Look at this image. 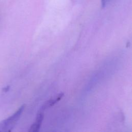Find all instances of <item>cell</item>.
<instances>
[{
  "label": "cell",
  "instance_id": "cell-1",
  "mask_svg": "<svg viewBox=\"0 0 132 132\" xmlns=\"http://www.w3.org/2000/svg\"><path fill=\"white\" fill-rule=\"evenodd\" d=\"M24 108L25 105H23L12 115L2 121L0 122V132H10L11 131L20 119Z\"/></svg>",
  "mask_w": 132,
  "mask_h": 132
},
{
  "label": "cell",
  "instance_id": "cell-4",
  "mask_svg": "<svg viewBox=\"0 0 132 132\" xmlns=\"http://www.w3.org/2000/svg\"><path fill=\"white\" fill-rule=\"evenodd\" d=\"M112 0H101V4L103 7H105L107 5H108Z\"/></svg>",
  "mask_w": 132,
  "mask_h": 132
},
{
  "label": "cell",
  "instance_id": "cell-3",
  "mask_svg": "<svg viewBox=\"0 0 132 132\" xmlns=\"http://www.w3.org/2000/svg\"><path fill=\"white\" fill-rule=\"evenodd\" d=\"M63 93H61L59 94L55 98H54V99H51L48 101H47L46 103H45V104L42 106V107H41V110L43 111L44 110H45V109H46L47 108H48L52 106L53 105H54L56 103H57V102H58L59 101H60L61 100V98L63 97Z\"/></svg>",
  "mask_w": 132,
  "mask_h": 132
},
{
  "label": "cell",
  "instance_id": "cell-2",
  "mask_svg": "<svg viewBox=\"0 0 132 132\" xmlns=\"http://www.w3.org/2000/svg\"><path fill=\"white\" fill-rule=\"evenodd\" d=\"M43 119V113L42 112H39L36 117V121L31 125L28 131L29 132H37L39 130Z\"/></svg>",
  "mask_w": 132,
  "mask_h": 132
}]
</instances>
